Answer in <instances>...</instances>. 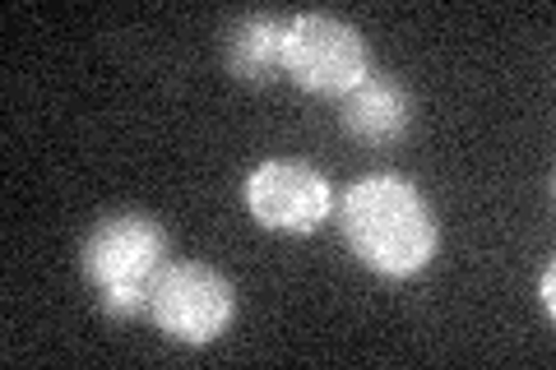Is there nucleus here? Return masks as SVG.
<instances>
[{
	"label": "nucleus",
	"mask_w": 556,
	"mask_h": 370,
	"mask_svg": "<svg viewBox=\"0 0 556 370\" xmlns=\"http://www.w3.org/2000/svg\"><path fill=\"white\" fill-rule=\"evenodd\" d=\"M283 75L316 98H348L371 75L367 42L334 14H298L283 33Z\"/></svg>",
	"instance_id": "3"
},
{
	"label": "nucleus",
	"mask_w": 556,
	"mask_h": 370,
	"mask_svg": "<svg viewBox=\"0 0 556 370\" xmlns=\"http://www.w3.org/2000/svg\"><path fill=\"white\" fill-rule=\"evenodd\" d=\"M172 241L159 218L149 214H112L84 241V278L98 288V306L116 320L149 315L153 283L163 278Z\"/></svg>",
	"instance_id": "2"
},
{
	"label": "nucleus",
	"mask_w": 556,
	"mask_h": 370,
	"mask_svg": "<svg viewBox=\"0 0 556 370\" xmlns=\"http://www.w3.org/2000/svg\"><path fill=\"white\" fill-rule=\"evenodd\" d=\"M552 292H556V273L547 269V273H543V310H547V315L556 310V296H552Z\"/></svg>",
	"instance_id": "8"
},
{
	"label": "nucleus",
	"mask_w": 556,
	"mask_h": 370,
	"mask_svg": "<svg viewBox=\"0 0 556 370\" xmlns=\"http://www.w3.org/2000/svg\"><path fill=\"white\" fill-rule=\"evenodd\" d=\"M283 33H288V20H274V14L237 20L228 28V42H223L228 69L241 84H269L274 75H283Z\"/></svg>",
	"instance_id": "7"
},
{
	"label": "nucleus",
	"mask_w": 556,
	"mask_h": 370,
	"mask_svg": "<svg viewBox=\"0 0 556 370\" xmlns=\"http://www.w3.org/2000/svg\"><path fill=\"white\" fill-rule=\"evenodd\" d=\"M232 315H237V292L208 264H167L149 296V320L167 339L190 343V347L223 339Z\"/></svg>",
	"instance_id": "4"
},
{
	"label": "nucleus",
	"mask_w": 556,
	"mask_h": 370,
	"mask_svg": "<svg viewBox=\"0 0 556 370\" xmlns=\"http://www.w3.org/2000/svg\"><path fill=\"white\" fill-rule=\"evenodd\" d=\"M343 237L371 273L380 278H408L427 269L437 255V214L427 195L404 176H362L343 200Z\"/></svg>",
	"instance_id": "1"
},
{
	"label": "nucleus",
	"mask_w": 556,
	"mask_h": 370,
	"mask_svg": "<svg viewBox=\"0 0 556 370\" xmlns=\"http://www.w3.org/2000/svg\"><path fill=\"white\" fill-rule=\"evenodd\" d=\"M247 208L269 232L306 237L329 218L334 195H329V181L311 163H302V157H274V163L255 167V176L247 181Z\"/></svg>",
	"instance_id": "5"
},
{
	"label": "nucleus",
	"mask_w": 556,
	"mask_h": 370,
	"mask_svg": "<svg viewBox=\"0 0 556 370\" xmlns=\"http://www.w3.org/2000/svg\"><path fill=\"white\" fill-rule=\"evenodd\" d=\"M339 116H343V130L353 139L380 149V144L404 139L408 120H413V102L404 93V84H394L390 75H367L339 102Z\"/></svg>",
	"instance_id": "6"
}]
</instances>
